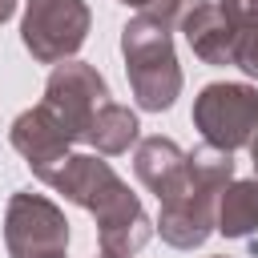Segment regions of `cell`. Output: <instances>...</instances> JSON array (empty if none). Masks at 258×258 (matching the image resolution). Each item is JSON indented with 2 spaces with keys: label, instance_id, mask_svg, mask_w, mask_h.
Listing matches in <instances>:
<instances>
[{
  "label": "cell",
  "instance_id": "e0dca14e",
  "mask_svg": "<svg viewBox=\"0 0 258 258\" xmlns=\"http://www.w3.org/2000/svg\"><path fill=\"white\" fill-rule=\"evenodd\" d=\"M16 16V0H0V24Z\"/></svg>",
  "mask_w": 258,
  "mask_h": 258
},
{
  "label": "cell",
  "instance_id": "44dd1931",
  "mask_svg": "<svg viewBox=\"0 0 258 258\" xmlns=\"http://www.w3.org/2000/svg\"><path fill=\"white\" fill-rule=\"evenodd\" d=\"M97 258H101V254H97Z\"/></svg>",
  "mask_w": 258,
  "mask_h": 258
},
{
  "label": "cell",
  "instance_id": "ba28073f",
  "mask_svg": "<svg viewBox=\"0 0 258 258\" xmlns=\"http://www.w3.org/2000/svg\"><path fill=\"white\" fill-rule=\"evenodd\" d=\"M93 218H97V254L101 258H133L153 238V222H149L141 198L129 194V185L117 189L105 206H97Z\"/></svg>",
  "mask_w": 258,
  "mask_h": 258
},
{
  "label": "cell",
  "instance_id": "8fae6325",
  "mask_svg": "<svg viewBox=\"0 0 258 258\" xmlns=\"http://www.w3.org/2000/svg\"><path fill=\"white\" fill-rule=\"evenodd\" d=\"M133 173H137V181L149 189V194H157V202L181 181V173H185V149L173 141V137H145V141H137V153H133Z\"/></svg>",
  "mask_w": 258,
  "mask_h": 258
},
{
  "label": "cell",
  "instance_id": "2e32d148",
  "mask_svg": "<svg viewBox=\"0 0 258 258\" xmlns=\"http://www.w3.org/2000/svg\"><path fill=\"white\" fill-rule=\"evenodd\" d=\"M238 28H258V0H218Z\"/></svg>",
  "mask_w": 258,
  "mask_h": 258
},
{
  "label": "cell",
  "instance_id": "3957f363",
  "mask_svg": "<svg viewBox=\"0 0 258 258\" xmlns=\"http://www.w3.org/2000/svg\"><path fill=\"white\" fill-rule=\"evenodd\" d=\"M4 250L8 258H64L69 218L64 210L32 189H16L4 206Z\"/></svg>",
  "mask_w": 258,
  "mask_h": 258
},
{
  "label": "cell",
  "instance_id": "52a82bcc",
  "mask_svg": "<svg viewBox=\"0 0 258 258\" xmlns=\"http://www.w3.org/2000/svg\"><path fill=\"white\" fill-rule=\"evenodd\" d=\"M8 141H12V149L24 157V165L32 169V177L44 181V185H52V177H56V173L64 169V161L73 157V153H69V149H73V133L56 121V113H52L48 105L24 109V113L12 121Z\"/></svg>",
  "mask_w": 258,
  "mask_h": 258
},
{
  "label": "cell",
  "instance_id": "7c38bea8",
  "mask_svg": "<svg viewBox=\"0 0 258 258\" xmlns=\"http://www.w3.org/2000/svg\"><path fill=\"white\" fill-rule=\"evenodd\" d=\"M218 234L254 238L258 234V177H234L218 198Z\"/></svg>",
  "mask_w": 258,
  "mask_h": 258
},
{
  "label": "cell",
  "instance_id": "5bb4252c",
  "mask_svg": "<svg viewBox=\"0 0 258 258\" xmlns=\"http://www.w3.org/2000/svg\"><path fill=\"white\" fill-rule=\"evenodd\" d=\"M198 4H202V0H149L141 12H145V16H153V20H157V24H165V28H181V20H185Z\"/></svg>",
  "mask_w": 258,
  "mask_h": 258
},
{
  "label": "cell",
  "instance_id": "9c48e42d",
  "mask_svg": "<svg viewBox=\"0 0 258 258\" xmlns=\"http://www.w3.org/2000/svg\"><path fill=\"white\" fill-rule=\"evenodd\" d=\"M52 189L64 194V202L81 206V210H97L105 206L117 189H125V181L117 177V169L101 157V153H73L64 161V169L52 177Z\"/></svg>",
  "mask_w": 258,
  "mask_h": 258
},
{
  "label": "cell",
  "instance_id": "d6986e66",
  "mask_svg": "<svg viewBox=\"0 0 258 258\" xmlns=\"http://www.w3.org/2000/svg\"><path fill=\"white\" fill-rule=\"evenodd\" d=\"M121 4H125V8H137V12H141V8L149 4V0H121Z\"/></svg>",
  "mask_w": 258,
  "mask_h": 258
},
{
  "label": "cell",
  "instance_id": "ac0fdd59",
  "mask_svg": "<svg viewBox=\"0 0 258 258\" xmlns=\"http://www.w3.org/2000/svg\"><path fill=\"white\" fill-rule=\"evenodd\" d=\"M250 161H254V177H258V129H254V137H250Z\"/></svg>",
  "mask_w": 258,
  "mask_h": 258
},
{
  "label": "cell",
  "instance_id": "30bf717a",
  "mask_svg": "<svg viewBox=\"0 0 258 258\" xmlns=\"http://www.w3.org/2000/svg\"><path fill=\"white\" fill-rule=\"evenodd\" d=\"M181 32H185V44L194 48V56H198L202 64H234L242 28L222 12V4L202 0V4L181 20Z\"/></svg>",
  "mask_w": 258,
  "mask_h": 258
},
{
  "label": "cell",
  "instance_id": "277c9868",
  "mask_svg": "<svg viewBox=\"0 0 258 258\" xmlns=\"http://www.w3.org/2000/svg\"><path fill=\"white\" fill-rule=\"evenodd\" d=\"M194 125L206 145L226 153L250 145L258 129V89L246 81H214L194 97Z\"/></svg>",
  "mask_w": 258,
  "mask_h": 258
},
{
  "label": "cell",
  "instance_id": "9a60e30c",
  "mask_svg": "<svg viewBox=\"0 0 258 258\" xmlns=\"http://www.w3.org/2000/svg\"><path fill=\"white\" fill-rule=\"evenodd\" d=\"M234 69H242L246 77L258 81V28H242L238 52H234Z\"/></svg>",
  "mask_w": 258,
  "mask_h": 258
},
{
  "label": "cell",
  "instance_id": "8992f818",
  "mask_svg": "<svg viewBox=\"0 0 258 258\" xmlns=\"http://www.w3.org/2000/svg\"><path fill=\"white\" fill-rule=\"evenodd\" d=\"M40 105H48L56 113V121L73 133V141H85L97 109L109 105V81L93 64L69 56L60 64H52V73L44 81V101Z\"/></svg>",
  "mask_w": 258,
  "mask_h": 258
},
{
  "label": "cell",
  "instance_id": "7a4b0ae2",
  "mask_svg": "<svg viewBox=\"0 0 258 258\" xmlns=\"http://www.w3.org/2000/svg\"><path fill=\"white\" fill-rule=\"evenodd\" d=\"M173 28L157 24L153 16L137 12L121 28V56H125V77L145 113H165L181 97V64L173 52Z\"/></svg>",
  "mask_w": 258,
  "mask_h": 258
},
{
  "label": "cell",
  "instance_id": "ffe728a7",
  "mask_svg": "<svg viewBox=\"0 0 258 258\" xmlns=\"http://www.w3.org/2000/svg\"><path fill=\"white\" fill-rule=\"evenodd\" d=\"M214 258H226V254H214Z\"/></svg>",
  "mask_w": 258,
  "mask_h": 258
},
{
  "label": "cell",
  "instance_id": "4fadbf2b",
  "mask_svg": "<svg viewBox=\"0 0 258 258\" xmlns=\"http://www.w3.org/2000/svg\"><path fill=\"white\" fill-rule=\"evenodd\" d=\"M137 133H141L137 113H133L129 105L109 101V105L97 109V117H93L85 141H89L101 157H117V153H129V145H137Z\"/></svg>",
  "mask_w": 258,
  "mask_h": 258
},
{
  "label": "cell",
  "instance_id": "6da1fadb",
  "mask_svg": "<svg viewBox=\"0 0 258 258\" xmlns=\"http://www.w3.org/2000/svg\"><path fill=\"white\" fill-rule=\"evenodd\" d=\"M234 181V153L218 145H198L185 153L181 181L161 198V214L153 230L173 250H198L218 230V198Z\"/></svg>",
  "mask_w": 258,
  "mask_h": 258
},
{
  "label": "cell",
  "instance_id": "5b68a950",
  "mask_svg": "<svg viewBox=\"0 0 258 258\" xmlns=\"http://www.w3.org/2000/svg\"><path fill=\"white\" fill-rule=\"evenodd\" d=\"M93 28V12L85 0H28L20 20V40L40 64H60L77 56Z\"/></svg>",
  "mask_w": 258,
  "mask_h": 258
}]
</instances>
